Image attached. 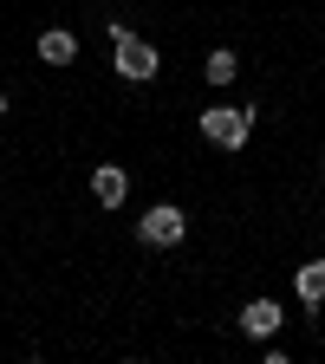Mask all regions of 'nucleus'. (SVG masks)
I'll return each instance as SVG.
<instances>
[{
    "mask_svg": "<svg viewBox=\"0 0 325 364\" xmlns=\"http://www.w3.org/2000/svg\"><path fill=\"white\" fill-rule=\"evenodd\" d=\"M91 196H98V208H124L130 202V176L117 163H98L91 169Z\"/></svg>",
    "mask_w": 325,
    "mask_h": 364,
    "instance_id": "obj_5",
    "label": "nucleus"
},
{
    "mask_svg": "<svg viewBox=\"0 0 325 364\" xmlns=\"http://www.w3.org/2000/svg\"><path fill=\"white\" fill-rule=\"evenodd\" d=\"M182 235H189V215H182L176 202H156L137 215V241L144 247H182Z\"/></svg>",
    "mask_w": 325,
    "mask_h": 364,
    "instance_id": "obj_2",
    "label": "nucleus"
},
{
    "mask_svg": "<svg viewBox=\"0 0 325 364\" xmlns=\"http://www.w3.org/2000/svg\"><path fill=\"white\" fill-rule=\"evenodd\" d=\"M0 117H7V91H0Z\"/></svg>",
    "mask_w": 325,
    "mask_h": 364,
    "instance_id": "obj_9",
    "label": "nucleus"
},
{
    "mask_svg": "<svg viewBox=\"0 0 325 364\" xmlns=\"http://www.w3.org/2000/svg\"><path fill=\"white\" fill-rule=\"evenodd\" d=\"M280 326H287L280 299H267V293H260V299H247V306H241V332H247V338H260V345H267Z\"/></svg>",
    "mask_w": 325,
    "mask_h": 364,
    "instance_id": "obj_4",
    "label": "nucleus"
},
{
    "mask_svg": "<svg viewBox=\"0 0 325 364\" xmlns=\"http://www.w3.org/2000/svg\"><path fill=\"white\" fill-rule=\"evenodd\" d=\"M293 293L306 299V312H319V306H325V260H306V267L293 273Z\"/></svg>",
    "mask_w": 325,
    "mask_h": 364,
    "instance_id": "obj_7",
    "label": "nucleus"
},
{
    "mask_svg": "<svg viewBox=\"0 0 325 364\" xmlns=\"http://www.w3.org/2000/svg\"><path fill=\"white\" fill-rule=\"evenodd\" d=\"M202 136L221 144V150H241L254 136V105H208L202 111Z\"/></svg>",
    "mask_w": 325,
    "mask_h": 364,
    "instance_id": "obj_1",
    "label": "nucleus"
},
{
    "mask_svg": "<svg viewBox=\"0 0 325 364\" xmlns=\"http://www.w3.org/2000/svg\"><path fill=\"white\" fill-rule=\"evenodd\" d=\"M235 72H241V53H228V46H215L208 53V65H202V78L221 91V85H235Z\"/></svg>",
    "mask_w": 325,
    "mask_h": 364,
    "instance_id": "obj_8",
    "label": "nucleus"
},
{
    "mask_svg": "<svg viewBox=\"0 0 325 364\" xmlns=\"http://www.w3.org/2000/svg\"><path fill=\"white\" fill-rule=\"evenodd\" d=\"M39 59H46V65H72V59H78V33L46 26V33H39Z\"/></svg>",
    "mask_w": 325,
    "mask_h": 364,
    "instance_id": "obj_6",
    "label": "nucleus"
},
{
    "mask_svg": "<svg viewBox=\"0 0 325 364\" xmlns=\"http://www.w3.org/2000/svg\"><path fill=\"white\" fill-rule=\"evenodd\" d=\"M111 65H117V78H130V85H150L163 59H156L150 39H124V46H111Z\"/></svg>",
    "mask_w": 325,
    "mask_h": 364,
    "instance_id": "obj_3",
    "label": "nucleus"
}]
</instances>
